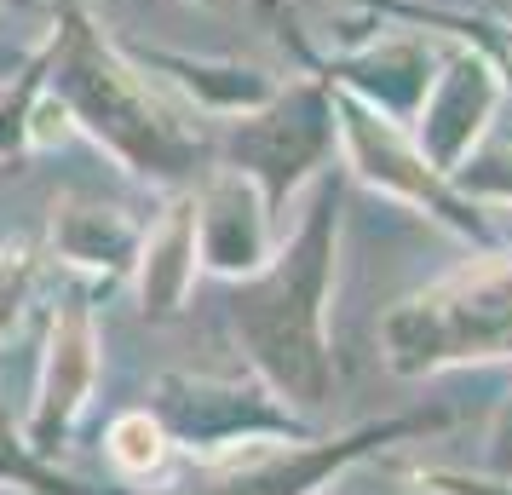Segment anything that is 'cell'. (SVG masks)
<instances>
[{
    "mask_svg": "<svg viewBox=\"0 0 512 495\" xmlns=\"http://www.w3.org/2000/svg\"><path fill=\"white\" fill-rule=\"evenodd\" d=\"M340 196H346V185L334 173L317 179V196H311L294 242L277 260H265L242 283L225 288V317H231L236 346L248 352L254 375L305 421H317L334 398L328 294H334Z\"/></svg>",
    "mask_w": 512,
    "mask_h": 495,
    "instance_id": "cell-1",
    "label": "cell"
},
{
    "mask_svg": "<svg viewBox=\"0 0 512 495\" xmlns=\"http://www.w3.org/2000/svg\"><path fill=\"white\" fill-rule=\"evenodd\" d=\"M380 346L397 375H438L461 363L512 357V248L409 294L380 323Z\"/></svg>",
    "mask_w": 512,
    "mask_h": 495,
    "instance_id": "cell-2",
    "label": "cell"
},
{
    "mask_svg": "<svg viewBox=\"0 0 512 495\" xmlns=\"http://www.w3.org/2000/svg\"><path fill=\"white\" fill-rule=\"evenodd\" d=\"M449 421H455V409L420 403V409L369 421L357 432H340V438L317 432V438H300V444H242V449H225V455L190 461V472L167 478L162 490H150V495H323L363 455H374L386 444H403V438L443 432Z\"/></svg>",
    "mask_w": 512,
    "mask_h": 495,
    "instance_id": "cell-3",
    "label": "cell"
},
{
    "mask_svg": "<svg viewBox=\"0 0 512 495\" xmlns=\"http://www.w3.org/2000/svg\"><path fill=\"white\" fill-rule=\"evenodd\" d=\"M162 421L173 455L185 449L190 461L225 455L242 444H300L317 438V426L294 415L265 380H219V375H162L144 403Z\"/></svg>",
    "mask_w": 512,
    "mask_h": 495,
    "instance_id": "cell-4",
    "label": "cell"
},
{
    "mask_svg": "<svg viewBox=\"0 0 512 495\" xmlns=\"http://www.w3.org/2000/svg\"><path fill=\"white\" fill-rule=\"evenodd\" d=\"M98 386V323H93V294L87 288H64L58 311L47 329V352H41V386L29 403L24 438L35 455L58 461V449H70L75 421Z\"/></svg>",
    "mask_w": 512,
    "mask_h": 495,
    "instance_id": "cell-5",
    "label": "cell"
},
{
    "mask_svg": "<svg viewBox=\"0 0 512 495\" xmlns=\"http://www.w3.org/2000/svg\"><path fill=\"white\" fill-rule=\"evenodd\" d=\"M340 116H346L351 162H357L363 179H374L380 190H392V196H403V202H415L426 213H438L449 231L472 236L478 248H495V231H489V219L478 213V202L461 185H443V173L420 156L415 144H403L374 110L351 104V98H340Z\"/></svg>",
    "mask_w": 512,
    "mask_h": 495,
    "instance_id": "cell-6",
    "label": "cell"
},
{
    "mask_svg": "<svg viewBox=\"0 0 512 495\" xmlns=\"http://www.w3.org/2000/svg\"><path fill=\"white\" fill-rule=\"evenodd\" d=\"M328 98L323 93H294L282 98V110L248 121L236 133V162L265 185V213L288 202V190L300 185L311 167L328 156Z\"/></svg>",
    "mask_w": 512,
    "mask_h": 495,
    "instance_id": "cell-7",
    "label": "cell"
},
{
    "mask_svg": "<svg viewBox=\"0 0 512 495\" xmlns=\"http://www.w3.org/2000/svg\"><path fill=\"white\" fill-rule=\"evenodd\" d=\"M495 98H501V81L484 58H455L449 75L438 81V93L426 98V116H420V156L438 167V173H455L466 162L472 139L489 127L495 116Z\"/></svg>",
    "mask_w": 512,
    "mask_h": 495,
    "instance_id": "cell-8",
    "label": "cell"
},
{
    "mask_svg": "<svg viewBox=\"0 0 512 495\" xmlns=\"http://www.w3.org/2000/svg\"><path fill=\"white\" fill-rule=\"evenodd\" d=\"M196 254L202 265L225 271V277H248L271 254V213L254 202L242 179H219V185L196 202Z\"/></svg>",
    "mask_w": 512,
    "mask_h": 495,
    "instance_id": "cell-9",
    "label": "cell"
},
{
    "mask_svg": "<svg viewBox=\"0 0 512 495\" xmlns=\"http://www.w3.org/2000/svg\"><path fill=\"white\" fill-rule=\"evenodd\" d=\"M196 202H173L162 219V231H150V242L139 248V300L150 323L179 317L196 288Z\"/></svg>",
    "mask_w": 512,
    "mask_h": 495,
    "instance_id": "cell-10",
    "label": "cell"
},
{
    "mask_svg": "<svg viewBox=\"0 0 512 495\" xmlns=\"http://www.w3.org/2000/svg\"><path fill=\"white\" fill-rule=\"evenodd\" d=\"M52 242H58V254L75 271L104 277V288H110V277H121L127 265L139 260V248H144L139 225L121 219L116 208H64L58 225H52Z\"/></svg>",
    "mask_w": 512,
    "mask_h": 495,
    "instance_id": "cell-11",
    "label": "cell"
},
{
    "mask_svg": "<svg viewBox=\"0 0 512 495\" xmlns=\"http://www.w3.org/2000/svg\"><path fill=\"white\" fill-rule=\"evenodd\" d=\"M0 490H24V495H116V490H98V484H81L70 472L35 455L24 438V426L12 421V409L0 403Z\"/></svg>",
    "mask_w": 512,
    "mask_h": 495,
    "instance_id": "cell-12",
    "label": "cell"
},
{
    "mask_svg": "<svg viewBox=\"0 0 512 495\" xmlns=\"http://www.w3.org/2000/svg\"><path fill=\"white\" fill-rule=\"evenodd\" d=\"M104 455H110V467L127 484H144V478H156L173 461V444H167L162 421L150 409H127V415H116L104 426Z\"/></svg>",
    "mask_w": 512,
    "mask_h": 495,
    "instance_id": "cell-13",
    "label": "cell"
},
{
    "mask_svg": "<svg viewBox=\"0 0 512 495\" xmlns=\"http://www.w3.org/2000/svg\"><path fill=\"white\" fill-rule=\"evenodd\" d=\"M466 196H495V202H512V144H489L484 156L455 167Z\"/></svg>",
    "mask_w": 512,
    "mask_h": 495,
    "instance_id": "cell-14",
    "label": "cell"
},
{
    "mask_svg": "<svg viewBox=\"0 0 512 495\" xmlns=\"http://www.w3.org/2000/svg\"><path fill=\"white\" fill-rule=\"evenodd\" d=\"M29 288H35V254H0V340L18 329V317L29 306Z\"/></svg>",
    "mask_w": 512,
    "mask_h": 495,
    "instance_id": "cell-15",
    "label": "cell"
},
{
    "mask_svg": "<svg viewBox=\"0 0 512 495\" xmlns=\"http://www.w3.org/2000/svg\"><path fill=\"white\" fill-rule=\"evenodd\" d=\"M484 467H489V478H507V484H512V392H507V403H501L495 426H489Z\"/></svg>",
    "mask_w": 512,
    "mask_h": 495,
    "instance_id": "cell-16",
    "label": "cell"
},
{
    "mask_svg": "<svg viewBox=\"0 0 512 495\" xmlns=\"http://www.w3.org/2000/svg\"><path fill=\"white\" fill-rule=\"evenodd\" d=\"M323 495H328V490H323Z\"/></svg>",
    "mask_w": 512,
    "mask_h": 495,
    "instance_id": "cell-17",
    "label": "cell"
}]
</instances>
